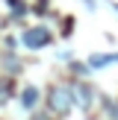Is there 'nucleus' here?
Instances as JSON below:
<instances>
[{
  "instance_id": "obj_1",
  "label": "nucleus",
  "mask_w": 118,
  "mask_h": 120,
  "mask_svg": "<svg viewBox=\"0 0 118 120\" xmlns=\"http://www.w3.org/2000/svg\"><path fill=\"white\" fill-rule=\"evenodd\" d=\"M47 103H50V111H53V114H68L74 100H71V91H68V88H53L50 97H47Z\"/></svg>"
},
{
  "instance_id": "obj_2",
  "label": "nucleus",
  "mask_w": 118,
  "mask_h": 120,
  "mask_svg": "<svg viewBox=\"0 0 118 120\" xmlns=\"http://www.w3.org/2000/svg\"><path fill=\"white\" fill-rule=\"evenodd\" d=\"M24 44H27V47H33V50H38V47L50 44V32H47L44 26H35V29H27V32H24Z\"/></svg>"
},
{
  "instance_id": "obj_3",
  "label": "nucleus",
  "mask_w": 118,
  "mask_h": 120,
  "mask_svg": "<svg viewBox=\"0 0 118 120\" xmlns=\"http://www.w3.org/2000/svg\"><path fill=\"white\" fill-rule=\"evenodd\" d=\"M74 97H77V103L83 105V109H88V105H92V88H86V85H80V88H74Z\"/></svg>"
},
{
  "instance_id": "obj_4",
  "label": "nucleus",
  "mask_w": 118,
  "mask_h": 120,
  "mask_svg": "<svg viewBox=\"0 0 118 120\" xmlns=\"http://www.w3.org/2000/svg\"><path fill=\"white\" fill-rule=\"evenodd\" d=\"M21 103L27 105V109H33V105L38 103V91H35V88H24V97H21Z\"/></svg>"
},
{
  "instance_id": "obj_5",
  "label": "nucleus",
  "mask_w": 118,
  "mask_h": 120,
  "mask_svg": "<svg viewBox=\"0 0 118 120\" xmlns=\"http://www.w3.org/2000/svg\"><path fill=\"white\" fill-rule=\"evenodd\" d=\"M112 62H118V56H92V68H100V64H112Z\"/></svg>"
},
{
  "instance_id": "obj_6",
  "label": "nucleus",
  "mask_w": 118,
  "mask_h": 120,
  "mask_svg": "<svg viewBox=\"0 0 118 120\" xmlns=\"http://www.w3.org/2000/svg\"><path fill=\"white\" fill-rule=\"evenodd\" d=\"M33 120H47V117H44V114H35V117H33Z\"/></svg>"
}]
</instances>
